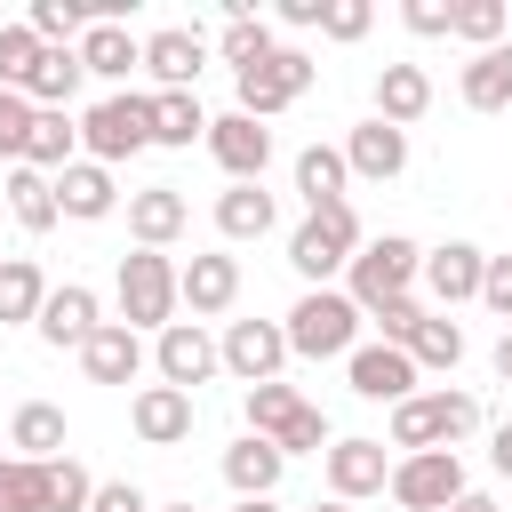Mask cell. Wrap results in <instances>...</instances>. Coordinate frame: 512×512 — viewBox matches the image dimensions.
<instances>
[{
    "label": "cell",
    "instance_id": "c3c4849f",
    "mask_svg": "<svg viewBox=\"0 0 512 512\" xmlns=\"http://www.w3.org/2000/svg\"><path fill=\"white\" fill-rule=\"evenodd\" d=\"M88 512H160L136 480H96V496H88Z\"/></svg>",
    "mask_w": 512,
    "mask_h": 512
},
{
    "label": "cell",
    "instance_id": "9f6ffc18",
    "mask_svg": "<svg viewBox=\"0 0 512 512\" xmlns=\"http://www.w3.org/2000/svg\"><path fill=\"white\" fill-rule=\"evenodd\" d=\"M160 512H192V504H160Z\"/></svg>",
    "mask_w": 512,
    "mask_h": 512
},
{
    "label": "cell",
    "instance_id": "f1b7e54d",
    "mask_svg": "<svg viewBox=\"0 0 512 512\" xmlns=\"http://www.w3.org/2000/svg\"><path fill=\"white\" fill-rule=\"evenodd\" d=\"M280 40H272V24L256 16V0H224V32H216V56L232 64V72H248V64H264Z\"/></svg>",
    "mask_w": 512,
    "mask_h": 512
},
{
    "label": "cell",
    "instance_id": "db71d44e",
    "mask_svg": "<svg viewBox=\"0 0 512 512\" xmlns=\"http://www.w3.org/2000/svg\"><path fill=\"white\" fill-rule=\"evenodd\" d=\"M232 512H280V504H272V496H240Z\"/></svg>",
    "mask_w": 512,
    "mask_h": 512
},
{
    "label": "cell",
    "instance_id": "74e56055",
    "mask_svg": "<svg viewBox=\"0 0 512 512\" xmlns=\"http://www.w3.org/2000/svg\"><path fill=\"white\" fill-rule=\"evenodd\" d=\"M24 24H32L48 48H80V32H88L96 16H88V0H32V8H24Z\"/></svg>",
    "mask_w": 512,
    "mask_h": 512
},
{
    "label": "cell",
    "instance_id": "ffe728a7",
    "mask_svg": "<svg viewBox=\"0 0 512 512\" xmlns=\"http://www.w3.org/2000/svg\"><path fill=\"white\" fill-rule=\"evenodd\" d=\"M200 64H208V32H200V24H160V32H144V72H152L160 88H192Z\"/></svg>",
    "mask_w": 512,
    "mask_h": 512
},
{
    "label": "cell",
    "instance_id": "b9f144b4",
    "mask_svg": "<svg viewBox=\"0 0 512 512\" xmlns=\"http://www.w3.org/2000/svg\"><path fill=\"white\" fill-rule=\"evenodd\" d=\"M32 120H40V104H32L24 88H0V160H8V168H24V144H32Z\"/></svg>",
    "mask_w": 512,
    "mask_h": 512
},
{
    "label": "cell",
    "instance_id": "7c38bea8",
    "mask_svg": "<svg viewBox=\"0 0 512 512\" xmlns=\"http://www.w3.org/2000/svg\"><path fill=\"white\" fill-rule=\"evenodd\" d=\"M152 368H160V384L200 392V384L224 368V352H216V336H208L200 320H176V328H160V336H152Z\"/></svg>",
    "mask_w": 512,
    "mask_h": 512
},
{
    "label": "cell",
    "instance_id": "d590c367",
    "mask_svg": "<svg viewBox=\"0 0 512 512\" xmlns=\"http://www.w3.org/2000/svg\"><path fill=\"white\" fill-rule=\"evenodd\" d=\"M40 304H48V272L32 256H0V328L40 320Z\"/></svg>",
    "mask_w": 512,
    "mask_h": 512
},
{
    "label": "cell",
    "instance_id": "816d5d0a",
    "mask_svg": "<svg viewBox=\"0 0 512 512\" xmlns=\"http://www.w3.org/2000/svg\"><path fill=\"white\" fill-rule=\"evenodd\" d=\"M448 512H504V504H496V496H488V488H464V496H456V504H448Z\"/></svg>",
    "mask_w": 512,
    "mask_h": 512
},
{
    "label": "cell",
    "instance_id": "2e32d148",
    "mask_svg": "<svg viewBox=\"0 0 512 512\" xmlns=\"http://www.w3.org/2000/svg\"><path fill=\"white\" fill-rule=\"evenodd\" d=\"M176 288H184V312H192V320H216V312H232V304H240V256L200 248V256H184V264H176Z\"/></svg>",
    "mask_w": 512,
    "mask_h": 512
},
{
    "label": "cell",
    "instance_id": "8d00e7d4",
    "mask_svg": "<svg viewBox=\"0 0 512 512\" xmlns=\"http://www.w3.org/2000/svg\"><path fill=\"white\" fill-rule=\"evenodd\" d=\"M408 360H416V376H456V360H464V320L424 312V328L408 336Z\"/></svg>",
    "mask_w": 512,
    "mask_h": 512
},
{
    "label": "cell",
    "instance_id": "9a60e30c",
    "mask_svg": "<svg viewBox=\"0 0 512 512\" xmlns=\"http://www.w3.org/2000/svg\"><path fill=\"white\" fill-rule=\"evenodd\" d=\"M480 272H488V248H472V240H440V248H424V296H432L440 312L480 304Z\"/></svg>",
    "mask_w": 512,
    "mask_h": 512
},
{
    "label": "cell",
    "instance_id": "4dcf8cb0",
    "mask_svg": "<svg viewBox=\"0 0 512 512\" xmlns=\"http://www.w3.org/2000/svg\"><path fill=\"white\" fill-rule=\"evenodd\" d=\"M192 136L208 144V112H200V96H192V88H152V144L192 152Z\"/></svg>",
    "mask_w": 512,
    "mask_h": 512
},
{
    "label": "cell",
    "instance_id": "52a82bcc",
    "mask_svg": "<svg viewBox=\"0 0 512 512\" xmlns=\"http://www.w3.org/2000/svg\"><path fill=\"white\" fill-rule=\"evenodd\" d=\"M144 144H152V96L120 88V96H96V104L80 112V152H88V160L120 168V160H136Z\"/></svg>",
    "mask_w": 512,
    "mask_h": 512
},
{
    "label": "cell",
    "instance_id": "5bb4252c",
    "mask_svg": "<svg viewBox=\"0 0 512 512\" xmlns=\"http://www.w3.org/2000/svg\"><path fill=\"white\" fill-rule=\"evenodd\" d=\"M128 424H136V440H144V448H184V440H192V424H200V400H192V392H176V384H136Z\"/></svg>",
    "mask_w": 512,
    "mask_h": 512
},
{
    "label": "cell",
    "instance_id": "ee69618b",
    "mask_svg": "<svg viewBox=\"0 0 512 512\" xmlns=\"http://www.w3.org/2000/svg\"><path fill=\"white\" fill-rule=\"evenodd\" d=\"M368 320H376V344H400V352H408V336L424 328V304H416V296H392V304H376Z\"/></svg>",
    "mask_w": 512,
    "mask_h": 512
},
{
    "label": "cell",
    "instance_id": "cb8c5ba5",
    "mask_svg": "<svg viewBox=\"0 0 512 512\" xmlns=\"http://www.w3.org/2000/svg\"><path fill=\"white\" fill-rule=\"evenodd\" d=\"M368 96H376V120H392V128H416V120L432 112V72H424V64H384Z\"/></svg>",
    "mask_w": 512,
    "mask_h": 512
},
{
    "label": "cell",
    "instance_id": "ab89813d",
    "mask_svg": "<svg viewBox=\"0 0 512 512\" xmlns=\"http://www.w3.org/2000/svg\"><path fill=\"white\" fill-rule=\"evenodd\" d=\"M0 512H48V464L0 456Z\"/></svg>",
    "mask_w": 512,
    "mask_h": 512
},
{
    "label": "cell",
    "instance_id": "60d3db41",
    "mask_svg": "<svg viewBox=\"0 0 512 512\" xmlns=\"http://www.w3.org/2000/svg\"><path fill=\"white\" fill-rule=\"evenodd\" d=\"M40 56H48V40L32 24H0V88H24Z\"/></svg>",
    "mask_w": 512,
    "mask_h": 512
},
{
    "label": "cell",
    "instance_id": "44dd1931",
    "mask_svg": "<svg viewBox=\"0 0 512 512\" xmlns=\"http://www.w3.org/2000/svg\"><path fill=\"white\" fill-rule=\"evenodd\" d=\"M184 224H192V200H184L176 184H144V192H128V240H136V248H176Z\"/></svg>",
    "mask_w": 512,
    "mask_h": 512
},
{
    "label": "cell",
    "instance_id": "bcb514c9",
    "mask_svg": "<svg viewBox=\"0 0 512 512\" xmlns=\"http://www.w3.org/2000/svg\"><path fill=\"white\" fill-rule=\"evenodd\" d=\"M400 24H408L416 40H448V24H456V0H408V8H400Z\"/></svg>",
    "mask_w": 512,
    "mask_h": 512
},
{
    "label": "cell",
    "instance_id": "e575fe53",
    "mask_svg": "<svg viewBox=\"0 0 512 512\" xmlns=\"http://www.w3.org/2000/svg\"><path fill=\"white\" fill-rule=\"evenodd\" d=\"M8 216L24 224V232H56L64 224V208H56V176H40V168H8Z\"/></svg>",
    "mask_w": 512,
    "mask_h": 512
},
{
    "label": "cell",
    "instance_id": "d4e9b609",
    "mask_svg": "<svg viewBox=\"0 0 512 512\" xmlns=\"http://www.w3.org/2000/svg\"><path fill=\"white\" fill-rule=\"evenodd\" d=\"M56 208H64V216H80V224H104V216L120 208L112 168H104V160H72V168L56 176Z\"/></svg>",
    "mask_w": 512,
    "mask_h": 512
},
{
    "label": "cell",
    "instance_id": "836d02e7",
    "mask_svg": "<svg viewBox=\"0 0 512 512\" xmlns=\"http://www.w3.org/2000/svg\"><path fill=\"white\" fill-rule=\"evenodd\" d=\"M344 184H352V168H344V144H304V152H296V192H304V208L352 200Z\"/></svg>",
    "mask_w": 512,
    "mask_h": 512
},
{
    "label": "cell",
    "instance_id": "f907efd6",
    "mask_svg": "<svg viewBox=\"0 0 512 512\" xmlns=\"http://www.w3.org/2000/svg\"><path fill=\"white\" fill-rule=\"evenodd\" d=\"M488 464H496V480H512V416L488 432Z\"/></svg>",
    "mask_w": 512,
    "mask_h": 512
},
{
    "label": "cell",
    "instance_id": "603a6c76",
    "mask_svg": "<svg viewBox=\"0 0 512 512\" xmlns=\"http://www.w3.org/2000/svg\"><path fill=\"white\" fill-rule=\"evenodd\" d=\"M80 64H88V80H112V96H120V80L144 72V40L128 24H88L80 32Z\"/></svg>",
    "mask_w": 512,
    "mask_h": 512
},
{
    "label": "cell",
    "instance_id": "7dc6e473",
    "mask_svg": "<svg viewBox=\"0 0 512 512\" xmlns=\"http://www.w3.org/2000/svg\"><path fill=\"white\" fill-rule=\"evenodd\" d=\"M480 304L512 328V256H488V272H480Z\"/></svg>",
    "mask_w": 512,
    "mask_h": 512
},
{
    "label": "cell",
    "instance_id": "30bf717a",
    "mask_svg": "<svg viewBox=\"0 0 512 512\" xmlns=\"http://www.w3.org/2000/svg\"><path fill=\"white\" fill-rule=\"evenodd\" d=\"M216 352H224V376H240V384H280V368L296 360L280 320H224Z\"/></svg>",
    "mask_w": 512,
    "mask_h": 512
},
{
    "label": "cell",
    "instance_id": "f35d334b",
    "mask_svg": "<svg viewBox=\"0 0 512 512\" xmlns=\"http://www.w3.org/2000/svg\"><path fill=\"white\" fill-rule=\"evenodd\" d=\"M504 32H512V0H456L448 40H472V56H480V48H496Z\"/></svg>",
    "mask_w": 512,
    "mask_h": 512
},
{
    "label": "cell",
    "instance_id": "277c9868",
    "mask_svg": "<svg viewBox=\"0 0 512 512\" xmlns=\"http://www.w3.org/2000/svg\"><path fill=\"white\" fill-rule=\"evenodd\" d=\"M472 432H480V400L456 392V384H440V392H408V400L392 408V448H400V456L456 448V440H472Z\"/></svg>",
    "mask_w": 512,
    "mask_h": 512
},
{
    "label": "cell",
    "instance_id": "83f0119b",
    "mask_svg": "<svg viewBox=\"0 0 512 512\" xmlns=\"http://www.w3.org/2000/svg\"><path fill=\"white\" fill-rule=\"evenodd\" d=\"M456 96H464L472 112H512V40L480 48V56L456 72Z\"/></svg>",
    "mask_w": 512,
    "mask_h": 512
},
{
    "label": "cell",
    "instance_id": "ac0fdd59",
    "mask_svg": "<svg viewBox=\"0 0 512 512\" xmlns=\"http://www.w3.org/2000/svg\"><path fill=\"white\" fill-rule=\"evenodd\" d=\"M344 168L360 176V184H392L400 168H408V128H392V120H352V136H344Z\"/></svg>",
    "mask_w": 512,
    "mask_h": 512
},
{
    "label": "cell",
    "instance_id": "4316f807",
    "mask_svg": "<svg viewBox=\"0 0 512 512\" xmlns=\"http://www.w3.org/2000/svg\"><path fill=\"white\" fill-rule=\"evenodd\" d=\"M64 440H72V432H64V408H56V400H24V408L8 416V456L48 464V456H72Z\"/></svg>",
    "mask_w": 512,
    "mask_h": 512
},
{
    "label": "cell",
    "instance_id": "d6a6232c",
    "mask_svg": "<svg viewBox=\"0 0 512 512\" xmlns=\"http://www.w3.org/2000/svg\"><path fill=\"white\" fill-rule=\"evenodd\" d=\"M72 160H88V152H80V120H72V112H40V120H32V144H24V168L64 176Z\"/></svg>",
    "mask_w": 512,
    "mask_h": 512
},
{
    "label": "cell",
    "instance_id": "1f68e13d",
    "mask_svg": "<svg viewBox=\"0 0 512 512\" xmlns=\"http://www.w3.org/2000/svg\"><path fill=\"white\" fill-rule=\"evenodd\" d=\"M80 80H88V64H80V48H48V56L32 64V80H24V96H32L40 112H72V96H80Z\"/></svg>",
    "mask_w": 512,
    "mask_h": 512
},
{
    "label": "cell",
    "instance_id": "484cf974",
    "mask_svg": "<svg viewBox=\"0 0 512 512\" xmlns=\"http://www.w3.org/2000/svg\"><path fill=\"white\" fill-rule=\"evenodd\" d=\"M280 472H288V456H280L264 432H240V440L224 448V488H232V496H272Z\"/></svg>",
    "mask_w": 512,
    "mask_h": 512
},
{
    "label": "cell",
    "instance_id": "8992f818",
    "mask_svg": "<svg viewBox=\"0 0 512 512\" xmlns=\"http://www.w3.org/2000/svg\"><path fill=\"white\" fill-rule=\"evenodd\" d=\"M416 280H424V248H416L408 232H376V240L344 264V296H352L360 312H376V304H392V296H416Z\"/></svg>",
    "mask_w": 512,
    "mask_h": 512
},
{
    "label": "cell",
    "instance_id": "6da1fadb",
    "mask_svg": "<svg viewBox=\"0 0 512 512\" xmlns=\"http://www.w3.org/2000/svg\"><path fill=\"white\" fill-rule=\"evenodd\" d=\"M112 304H120V320H128L136 336H160V328H176V312H184V288H176V264H168V248H128V256H120V272H112Z\"/></svg>",
    "mask_w": 512,
    "mask_h": 512
},
{
    "label": "cell",
    "instance_id": "d6986e66",
    "mask_svg": "<svg viewBox=\"0 0 512 512\" xmlns=\"http://www.w3.org/2000/svg\"><path fill=\"white\" fill-rule=\"evenodd\" d=\"M344 376H352V392L360 400H384V408H400L424 376H416V360L400 352V344H360L352 360H344Z\"/></svg>",
    "mask_w": 512,
    "mask_h": 512
},
{
    "label": "cell",
    "instance_id": "7a4b0ae2",
    "mask_svg": "<svg viewBox=\"0 0 512 512\" xmlns=\"http://www.w3.org/2000/svg\"><path fill=\"white\" fill-rule=\"evenodd\" d=\"M360 248H368V232H360V208H352V200H328V208H312V216L288 232V264H296L304 288H328Z\"/></svg>",
    "mask_w": 512,
    "mask_h": 512
},
{
    "label": "cell",
    "instance_id": "f6af8a7d",
    "mask_svg": "<svg viewBox=\"0 0 512 512\" xmlns=\"http://www.w3.org/2000/svg\"><path fill=\"white\" fill-rule=\"evenodd\" d=\"M368 24H376V8H368V0H328V16H320V32H328V40H344V48H352V40H368Z\"/></svg>",
    "mask_w": 512,
    "mask_h": 512
},
{
    "label": "cell",
    "instance_id": "681fc988",
    "mask_svg": "<svg viewBox=\"0 0 512 512\" xmlns=\"http://www.w3.org/2000/svg\"><path fill=\"white\" fill-rule=\"evenodd\" d=\"M320 16H328V0H280V24H288V32H312Z\"/></svg>",
    "mask_w": 512,
    "mask_h": 512
},
{
    "label": "cell",
    "instance_id": "11a10c76",
    "mask_svg": "<svg viewBox=\"0 0 512 512\" xmlns=\"http://www.w3.org/2000/svg\"><path fill=\"white\" fill-rule=\"evenodd\" d=\"M304 512H352V504H336V496H328V504H304Z\"/></svg>",
    "mask_w": 512,
    "mask_h": 512
},
{
    "label": "cell",
    "instance_id": "7402d4cb",
    "mask_svg": "<svg viewBox=\"0 0 512 512\" xmlns=\"http://www.w3.org/2000/svg\"><path fill=\"white\" fill-rule=\"evenodd\" d=\"M144 360H152V352H144V336H136L128 320H104V328L80 344L88 384H136V376H144Z\"/></svg>",
    "mask_w": 512,
    "mask_h": 512
},
{
    "label": "cell",
    "instance_id": "3957f363",
    "mask_svg": "<svg viewBox=\"0 0 512 512\" xmlns=\"http://www.w3.org/2000/svg\"><path fill=\"white\" fill-rule=\"evenodd\" d=\"M360 320H368V312H360L344 288H304L280 328H288V352H296V360H352V352H360Z\"/></svg>",
    "mask_w": 512,
    "mask_h": 512
},
{
    "label": "cell",
    "instance_id": "9c48e42d",
    "mask_svg": "<svg viewBox=\"0 0 512 512\" xmlns=\"http://www.w3.org/2000/svg\"><path fill=\"white\" fill-rule=\"evenodd\" d=\"M464 488H472V480H464V456H456V448H424V456H400V464H392V488H384V496H392L400 512H448Z\"/></svg>",
    "mask_w": 512,
    "mask_h": 512
},
{
    "label": "cell",
    "instance_id": "4fadbf2b",
    "mask_svg": "<svg viewBox=\"0 0 512 512\" xmlns=\"http://www.w3.org/2000/svg\"><path fill=\"white\" fill-rule=\"evenodd\" d=\"M208 160H216L232 184H264V168H272V128L248 120V112H224V120H208Z\"/></svg>",
    "mask_w": 512,
    "mask_h": 512
},
{
    "label": "cell",
    "instance_id": "5b68a950",
    "mask_svg": "<svg viewBox=\"0 0 512 512\" xmlns=\"http://www.w3.org/2000/svg\"><path fill=\"white\" fill-rule=\"evenodd\" d=\"M240 408H248V432H264L280 456H328V440H336L328 416H320L296 384H248Z\"/></svg>",
    "mask_w": 512,
    "mask_h": 512
},
{
    "label": "cell",
    "instance_id": "e0dca14e",
    "mask_svg": "<svg viewBox=\"0 0 512 512\" xmlns=\"http://www.w3.org/2000/svg\"><path fill=\"white\" fill-rule=\"evenodd\" d=\"M40 344L48 352H80L96 328H104V304H96V288H80V280H64V288H48V304H40Z\"/></svg>",
    "mask_w": 512,
    "mask_h": 512
},
{
    "label": "cell",
    "instance_id": "f5cc1de1",
    "mask_svg": "<svg viewBox=\"0 0 512 512\" xmlns=\"http://www.w3.org/2000/svg\"><path fill=\"white\" fill-rule=\"evenodd\" d=\"M488 368H496V376H504V384H512V328H504V336H496V352H488Z\"/></svg>",
    "mask_w": 512,
    "mask_h": 512
},
{
    "label": "cell",
    "instance_id": "8fae6325",
    "mask_svg": "<svg viewBox=\"0 0 512 512\" xmlns=\"http://www.w3.org/2000/svg\"><path fill=\"white\" fill-rule=\"evenodd\" d=\"M392 464H400V456H384V440H368V432L328 440V456H320L336 504H368V496H384V488H392Z\"/></svg>",
    "mask_w": 512,
    "mask_h": 512
},
{
    "label": "cell",
    "instance_id": "ba28073f",
    "mask_svg": "<svg viewBox=\"0 0 512 512\" xmlns=\"http://www.w3.org/2000/svg\"><path fill=\"white\" fill-rule=\"evenodd\" d=\"M312 80H320V64H312L304 48H272L264 64L232 72V88H240V104H232V112H248V120H272V112H288V104H296Z\"/></svg>",
    "mask_w": 512,
    "mask_h": 512
},
{
    "label": "cell",
    "instance_id": "f546056e",
    "mask_svg": "<svg viewBox=\"0 0 512 512\" xmlns=\"http://www.w3.org/2000/svg\"><path fill=\"white\" fill-rule=\"evenodd\" d=\"M272 224H280V200L264 184H224L216 192V232L224 240H264Z\"/></svg>",
    "mask_w": 512,
    "mask_h": 512
},
{
    "label": "cell",
    "instance_id": "7bdbcfd3",
    "mask_svg": "<svg viewBox=\"0 0 512 512\" xmlns=\"http://www.w3.org/2000/svg\"><path fill=\"white\" fill-rule=\"evenodd\" d=\"M88 496H96L88 464L80 456H48V512H88Z\"/></svg>",
    "mask_w": 512,
    "mask_h": 512
}]
</instances>
